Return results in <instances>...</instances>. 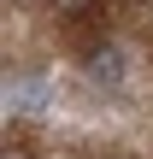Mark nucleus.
Wrapping results in <instances>:
<instances>
[{"label": "nucleus", "mask_w": 153, "mask_h": 159, "mask_svg": "<svg viewBox=\"0 0 153 159\" xmlns=\"http://www.w3.org/2000/svg\"><path fill=\"white\" fill-rule=\"evenodd\" d=\"M6 100H12L18 112H41V106H47V83H41V77H18V83L6 89Z\"/></svg>", "instance_id": "nucleus-1"}, {"label": "nucleus", "mask_w": 153, "mask_h": 159, "mask_svg": "<svg viewBox=\"0 0 153 159\" xmlns=\"http://www.w3.org/2000/svg\"><path fill=\"white\" fill-rule=\"evenodd\" d=\"M83 65H88L94 83H118V77H124V53H118V47H94Z\"/></svg>", "instance_id": "nucleus-2"}, {"label": "nucleus", "mask_w": 153, "mask_h": 159, "mask_svg": "<svg viewBox=\"0 0 153 159\" xmlns=\"http://www.w3.org/2000/svg\"><path fill=\"white\" fill-rule=\"evenodd\" d=\"M53 6H59V12H88L94 0H53Z\"/></svg>", "instance_id": "nucleus-3"}]
</instances>
